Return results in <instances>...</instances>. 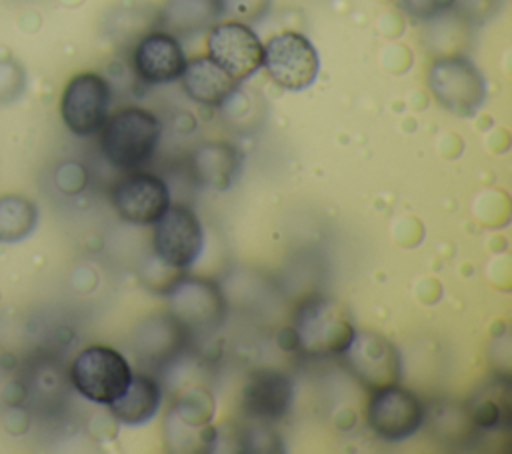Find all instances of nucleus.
Instances as JSON below:
<instances>
[{"label": "nucleus", "mask_w": 512, "mask_h": 454, "mask_svg": "<svg viewBox=\"0 0 512 454\" xmlns=\"http://www.w3.org/2000/svg\"><path fill=\"white\" fill-rule=\"evenodd\" d=\"M162 138V122L142 106H122L108 114L98 130L102 156L120 170H136L146 164Z\"/></svg>", "instance_id": "obj_1"}, {"label": "nucleus", "mask_w": 512, "mask_h": 454, "mask_svg": "<svg viewBox=\"0 0 512 454\" xmlns=\"http://www.w3.org/2000/svg\"><path fill=\"white\" fill-rule=\"evenodd\" d=\"M290 330L296 350L308 358L340 356L356 332L346 306L322 294H312L296 306Z\"/></svg>", "instance_id": "obj_2"}, {"label": "nucleus", "mask_w": 512, "mask_h": 454, "mask_svg": "<svg viewBox=\"0 0 512 454\" xmlns=\"http://www.w3.org/2000/svg\"><path fill=\"white\" fill-rule=\"evenodd\" d=\"M426 86L432 98L456 116H472L486 98L482 72L462 54L434 58L426 70Z\"/></svg>", "instance_id": "obj_3"}, {"label": "nucleus", "mask_w": 512, "mask_h": 454, "mask_svg": "<svg viewBox=\"0 0 512 454\" xmlns=\"http://www.w3.org/2000/svg\"><path fill=\"white\" fill-rule=\"evenodd\" d=\"M128 360L112 346L92 344L82 348L68 370L70 384L80 396L96 404L116 400L132 380Z\"/></svg>", "instance_id": "obj_4"}, {"label": "nucleus", "mask_w": 512, "mask_h": 454, "mask_svg": "<svg viewBox=\"0 0 512 454\" xmlns=\"http://www.w3.org/2000/svg\"><path fill=\"white\" fill-rule=\"evenodd\" d=\"M168 312L194 336L218 330L226 318V298L222 288L204 276L182 274L166 292Z\"/></svg>", "instance_id": "obj_5"}, {"label": "nucleus", "mask_w": 512, "mask_h": 454, "mask_svg": "<svg viewBox=\"0 0 512 454\" xmlns=\"http://www.w3.org/2000/svg\"><path fill=\"white\" fill-rule=\"evenodd\" d=\"M262 68L280 88L298 92L316 80L320 58L302 32L284 30L262 44Z\"/></svg>", "instance_id": "obj_6"}, {"label": "nucleus", "mask_w": 512, "mask_h": 454, "mask_svg": "<svg viewBox=\"0 0 512 454\" xmlns=\"http://www.w3.org/2000/svg\"><path fill=\"white\" fill-rule=\"evenodd\" d=\"M112 88L98 72L74 74L60 96V116L76 136L98 134L110 114Z\"/></svg>", "instance_id": "obj_7"}, {"label": "nucleus", "mask_w": 512, "mask_h": 454, "mask_svg": "<svg viewBox=\"0 0 512 454\" xmlns=\"http://www.w3.org/2000/svg\"><path fill=\"white\" fill-rule=\"evenodd\" d=\"M346 370L370 392L400 382L402 358L396 346L374 330L354 332L338 356Z\"/></svg>", "instance_id": "obj_8"}, {"label": "nucleus", "mask_w": 512, "mask_h": 454, "mask_svg": "<svg viewBox=\"0 0 512 454\" xmlns=\"http://www.w3.org/2000/svg\"><path fill=\"white\" fill-rule=\"evenodd\" d=\"M154 256L162 262L186 270L204 248V228L198 214L186 204H172L154 222L152 232Z\"/></svg>", "instance_id": "obj_9"}, {"label": "nucleus", "mask_w": 512, "mask_h": 454, "mask_svg": "<svg viewBox=\"0 0 512 454\" xmlns=\"http://www.w3.org/2000/svg\"><path fill=\"white\" fill-rule=\"evenodd\" d=\"M422 422L424 404L398 382L372 390L366 404V424L382 440L400 442L416 434Z\"/></svg>", "instance_id": "obj_10"}, {"label": "nucleus", "mask_w": 512, "mask_h": 454, "mask_svg": "<svg viewBox=\"0 0 512 454\" xmlns=\"http://www.w3.org/2000/svg\"><path fill=\"white\" fill-rule=\"evenodd\" d=\"M112 208L130 224H154L170 206V188L166 180L154 172L128 170L110 190Z\"/></svg>", "instance_id": "obj_11"}, {"label": "nucleus", "mask_w": 512, "mask_h": 454, "mask_svg": "<svg viewBox=\"0 0 512 454\" xmlns=\"http://www.w3.org/2000/svg\"><path fill=\"white\" fill-rule=\"evenodd\" d=\"M206 52L238 82L262 68V42L250 24L218 20L206 30Z\"/></svg>", "instance_id": "obj_12"}, {"label": "nucleus", "mask_w": 512, "mask_h": 454, "mask_svg": "<svg viewBox=\"0 0 512 454\" xmlns=\"http://www.w3.org/2000/svg\"><path fill=\"white\" fill-rule=\"evenodd\" d=\"M190 342L192 336L170 312L142 318L132 334V348L138 362L152 370H166L176 364Z\"/></svg>", "instance_id": "obj_13"}, {"label": "nucleus", "mask_w": 512, "mask_h": 454, "mask_svg": "<svg viewBox=\"0 0 512 454\" xmlns=\"http://www.w3.org/2000/svg\"><path fill=\"white\" fill-rule=\"evenodd\" d=\"M186 54L176 36L162 28H152L142 34L130 52L134 76L142 84H170L176 82L186 66Z\"/></svg>", "instance_id": "obj_14"}, {"label": "nucleus", "mask_w": 512, "mask_h": 454, "mask_svg": "<svg viewBox=\"0 0 512 454\" xmlns=\"http://www.w3.org/2000/svg\"><path fill=\"white\" fill-rule=\"evenodd\" d=\"M292 396L294 386L284 372L260 368L246 378L240 394V406L250 420L276 422L290 412Z\"/></svg>", "instance_id": "obj_15"}, {"label": "nucleus", "mask_w": 512, "mask_h": 454, "mask_svg": "<svg viewBox=\"0 0 512 454\" xmlns=\"http://www.w3.org/2000/svg\"><path fill=\"white\" fill-rule=\"evenodd\" d=\"M178 80L184 94L192 102L208 108H220L228 104L240 88V82L220 64H216L208 54L186 60Z\"/></svg>", "instance_id": "obj_16"}, {"label": "nucleus", "mask_w": 512, "mask_h": 454, "mask_svg": "<svg viewBox=\"0 0 512 454\" xmlns=\"http://www.w3.org/2000/svg\"><path fill=\"white\" fill-rule=\"evenodd\" d=\"M242 168V152L224 140L198 144L188 160L194 184L212 190H226L234 184Z\"/></svg>", "instance_id": "obj_17"}, {"label": "nucleus", "mask_w": 512, "mask_h": 454, "mask_svg": "<svg viewBox=\"0 0 512 454\" xmlns=\"http://www.w3.org/2000/svg\"><path fill=\"white\" fill-rule=\"evenodd\" d=\"M222 18L220 0H164L158 6V28L178 40L198 36Z\"/></svg>", "instance_id": "obj_18"}, {"label": "nucleus", "mask_w": 512, "mask_h": 454, "mask_svg": "<svg viewBox=\"0 0 512 454\" xmlns=\"http://www.w3.org/2000/svg\"><path fill=\"white\" fill-rule=\"evenodd\" d=\"M162 402V386L158 380L146 372L132 374L130 384L126 390L112 400L110 412L114 418H118L122 424L128 426H140L146 424L160 408Z\"/></svg>", "instance_id": "obj_19"}, {"label": "nucleus", "mask_w": 512, "mask_h": 454, "mask_svg": "<svg viewBox=\"0 0 512 454\" xmlns=\"http://www.w3.org/2000/svg\"><path fill=\"white\" fill-rule=\"evenodd\" d=\"M428 424L430 432H434L444 442H466L476 434L478 430L470 422L464 406L452 404V402H436L432 408L424 406V422Z\"/></svg>", "instance_id": "obj_20"}, {"label": "nucleus", "mask_w": 512, "mask_h": 454, "mask_svg": "<svg viewBox=\"0 0 512 454\" xmlns=\"http://www.w3.org/2000/svg\"><path fill=\"white\" fill-rule=\"evenodd\" d=\"M38 224V208L20 194L0 196V240L18 242Z\"/></svg>", "instance_id": "obj_21"}, {"label": "nucleus", "mask_w": 512, "mask_h": 454, "mask_svg": "<svg viewBox=\"0 0 512 454\" xmlns=\"http://www.w3.org/2000/svg\"><path fill=\"white\" fill-rule=\"evenodd\" d=\"M464 410L478 432L504 428L510 420L508 390L494 398V386H486L480 394H474L464 402Z\"/></svg>", "instance_id": "obj_22"}, {"label": "nucleus", "mask_w": 512, "mask_h": 454, "mask_svg": "<svg viewBox=\"0 0 512 454\" xmlns=\"http://www.w3.org/2000/svg\"><path fill=\"white\" fill-rule=\"evenodd\" d=\"M238 450L244 452H282V440L270 428V422L250 420L238 434Z\"/></svg>", "instance_id": "obj_23"}, {"label": "nucleus", "mask_w": 512, "mask_h": 454, "mask_svg": "<svg viewBox=\"0 0 512 454\" xmlns=\"http://www.w3.org/2000/svg\"><path fill=\"white\" fill-rule=\"evenodd\" d=\"M458 0H396L400 12L414 22H432L454 12Z\"/></svg>", "instance_id": "obj_24"}, {"label": "nucleus", "mask_w": 512, "mask_h": 454, "mask_svg": "<svg viewBox=\"0 0 512 454\" xmlns=\"http://www.w3.org/2000/svg\"><path fill=\"white\" fill-rule=\"evenodd\" d=\"M222 16L244 24L260 22L272 8V0H220Z\"/></svg>", "instance_id": "obj_25"}, {"label": "nucleus", "mask_w": 512, "mask_h": 454, "mask_svg": "<svg viewBox=\"0 0 512 454\" xmlns=\"http://www.w3.org/2000/svg\"><path fill=\"white\" fill-rule=\"evenodd\" d=\"M26 74L16 60L0 58V102H10L24 92Z\"/></svg>", "instance_id": "obj_26"}]
</instances>
